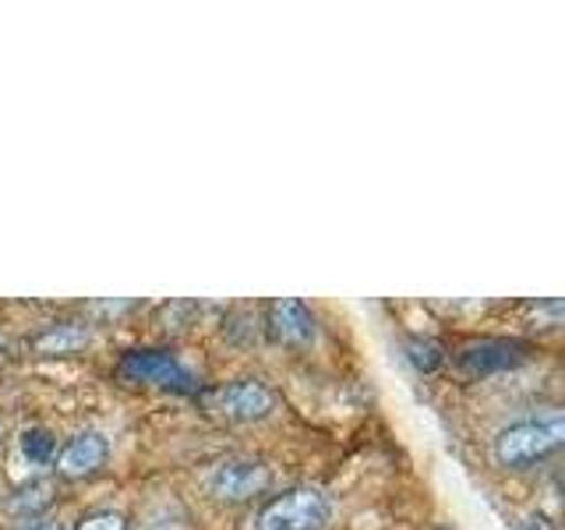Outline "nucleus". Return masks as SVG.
I'll list each match as a JSON object with an SVG mask.
<instances>
[{
    "label": "nucleus",
    "mask_w": 565,
    "mask_h": 530,
    "mask_svg": "<svg viewBox=\"0 0 565 530\" xmlns=\"http://www.w3.org/2000/svg\"><path fill=\"white\" fill-rule=\"evenodd\" d=\"M565 442V414L558 406H544L541 414H530L505 424L491 438V459L502 470H526L562 449Z\"/></svg>",
    "instance_id": "nucleus-1"
},
{
    "label": "nucleus",
    "mask_w": 565,
    "mask_h": 530,
    "mask_svg": "<svg viewBox=\"0 0 565 530\" xmlns=\"http://www.w3.org/2000/svg\"><path fill=\"white\" fill-rule=\"evenodd\" d=\"M335 506L322 488L300 485L282 495H273L258 509L255 530H329Z\"/></svg>",
    "instance_id": "nucleus-2"
},
{
    "label": "nucleus",
    "mask_w": 565,
    "mask_h": 530,
    "mask_svg": "<svg viewBox=\"0 0 565 530\" xmlns=\"http://www.w3.org/2000/svg\"><path fill=\"white\" fill-rule=\"evenodd\" d=\"M273 485V470L252 456H226L205 474V491L223 506H244L265 495Z\"/></svg>",
    "instance_id": "nucleus-3"
},
{
    "label": "nucleus",
    "mask_w": 565,
    "mask_h": 530,
    "mask_svg": "<svg viewBox=\"0 0 565 530\" xmlns=\"http://www.w3.org/2000/svg\"><path fill=\"white\" fill-rule=\"evenodd\" d=\"M205 411L226 424H255L276 411V393L262 379H234L209 389Z\"/></svg>",
    "instance_id": "nucleus-4"
},
{
    "label": "nucleus",
    "mask_w": 565,
    "mask_h": 530,
    "mask_svg": "<svg viewBox=\"0 0 565 530\" xmlns=\"http://www.w3.org/2000/svg\"><path fill=\"white\" fill-rule=\"evenodd\" d=\"M117 371L124 382L170 389V393H194V389H199L194 371L170 350H131V353H124Z\"/></svg>",
    "instance_id": "nucleus-5"
},
{
    "label": "nucleus",
    "mask_w": 565,
    "mask_h": 530,
    "mask_svg": "<svg viewBox=\"0 0 565 530\" xmlns=\"http://www.w3.org/2000/svg\"><path fill=\"white\" fill-rule=\"evenodd\" d=\"M106 459H110V442H106V435L96 428H85L71 435L57 449L53 467H57L64 481H85V477H96L106 467Z\"/></svg>",
    "instance_id": "nucleus-6"
},
{
    "label": "nucleus",
    "mask_w": 565,
    "mask_h": 530,
    "mask_svg": "<svg viewBox=\"0 0 565 530\" xmlns=\"http://www.w3.org/2000/svg\"><path fill=\"white\" fill-rule=\"evenodd\" d=\"M265 326H269L273 340L282 343V347H297L305 350L318 340V322H315V311L305 305V300L297 297H279L269 305V318H265Z\"/></svg>",
    "instance_id": "nucleus-7"
},
{
    "label": "nucleus",
    "mask_w": 565,
    "mask_h": 530,
    "mask_svg": "<svg viewBox=\"0 0 565 530\" xmlns=\"http://www.w3.org/2000/svg\"><path fill=\"white\" fill-rule=\"evenodd\" d=\"M523 361V347L509 343V340H481V343H470L459 350V371L467 375H494V371H505V368H516Z\"/></svg>",
    "instance_id": "nucleus-8"
},
{
    "label": "nucleus",
    "mask_w": 565,
    "mask_h": 530,
    "mask_svg": "<svg viewBox=\"0 0 565 530\" xmlns=\"http://www.w3.org/2000/svg\"><path fill=\"white\" fill-rule=\"evenodd\" d=\"M93 343V332L82 322H53L35 336V350L40 353H78L82 347Z\"/></svg>",
    "instance_id": "nucleus-9"
},
{
    "label": "nucleus",
    "mask_w": 565,
    "mask_h": 530,
    "mask_svg": "<svg viewBox=\"0 0 565 530\" xmlns=\"http://www.w3.org/2000/svg\"><path fill=\"white\" fill-rule=\"evenodd\" d=\"M18 456L25 459L29 470H43L53 467V456H57V438L46 428H25L18 435Z\"/></svg>",
    "instance_id": "nucleus-10"
},
{
    "label": "nucleus",
    "mask_w": 565,
    "mask_h": 530,
    "mask_svg": "<svg viewBox=\"0 0 565 530\" xmlns=\"http://www.w3.org/2000/svg\"><path fill=\"white\" fill-rule=\"evenodd\" d=\"M50 485H43V481H32V485H25V488H18L11 499H8V512L14 520H35V512L40 509H46L50 506Z\"/></svg>",
    "instance_id": "nucleus-11"
},
{
    "label": "nucleus",
    "mask_w": 565,
    "mask_h": 530,
    "mask_svg": "<svg viewBox=\"0 0 565 530\" xmlns=\"http://www.w3.org/2000/svg\"><path fill=\"white\" fill-rule=\"evenodd\" d=\"M441 347L435 340H424V336H414V340H406V361H411L417 371H435L441 364Z\"/></svg>",
    "instance_id": "nucleus-12"
},
{
    "label": "nucleus",
    "mask_w": 565,
    "mask_h": 530,
    "mask_svg": "<svg viewBox=\"0 0 565 530\" xmlns=\"http://www.w3.org/2000/svg\"><path fill=\"white\" fill-rule=\"evenodd\" d=\"M75 530H128V520L114 509H96V512H88L85 520H78Z\"/></svg>",
    "instance_id": "nucleus-13"
},
{
    "label": "nucleus",
    "mask_w": 565,
    "mask_h": 530,
    "mask_svg": "<svg viewBox=\"0 0 565 530\" xmlns=\"http://www.w3.org/2000/svg\"><path fill=\"white\" fill-rule=\"evenodd\" d=\"M25 530H64V527H61L57 520H32Z\"/></svg>",
    "instance_id": "nucleus-14"
},
{
    "label": "nucleus",
    "mask_w": 565,
    "mask_h": 530,
    "mask_svg": "<svg viewBox=\"0 0 565 530\" xmlns=\"http://www.w3.org/2000/svg\"><path fill=\"white\" fill-rule=\"evenodd\" d=\"M0 442H4V421H0Z\"/></svg>",
    "instance_id": "nucleus-15"
}]
</instances>
